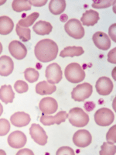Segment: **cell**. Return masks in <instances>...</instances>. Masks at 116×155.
Listing matches in <instances>:
<instances>
[{"label":"cell","instance_id":"obj_33","mask_svg":"<svg viewBox=\"0 0 116 155\" xmlns=\"http://www.w3.org/2000/svg\"><path fill=\"white\" fill-rule=\"evenodd\" d=\"M115 130L116 126H113L112 127L109 129V130L108 131L107 134H106V140L109 143H114L116 142V137H115Z\"/></svg>","mask_w":116,"mask_h":155},{"label":"cell","instance_id":"obj_22","mask_svg":"<svg viewBox=\"0 0 116 155\" xmlns=\"http://www.w3.org/2000/svg\"><path fill=\"white\" fill-rule=\"evenodd\" d=\"M34 31L36 34L38 35H48L51 33L52 30H53V27L52 25L49 23V22L46 21H40L37 22L35 25L34 26Z\"/></svg>","mask_w":116,"mask_h":155},{"label":"cell","instance_id":"obj_6","mask_svg":"<svg viewBox=\"0 0 116 155\" xmlns=\"http://www.w3.org/2000/svg\"><path fill=\"white\" fill-rule=\"evenodd\" d=\"M114 114L108 108L99 109L95 113V121L100 127H108L114 122Z\"/></svg>","mask_w":116,"mask_h":155},{"label":"cell","instance_id":"obj_10","mask_svg":"<svg viewBox=\"0 0 116 155\" xmlns=\"http://www.w3.org/2000/svg\"><path fill=\"white\" fill-rule=\"evenodd\" d=\"M68 118V113L65 111H60L55 116L44 115L40 117V123L44 126H51L53 124L60 125L61 123L65 122Z\"/></svg>","mask_w":116,"mask_h":155},{"label":"cell","instance_id":"obj_17","mask_svg":"<svg viewBox=\"0 0 116 155\" xmlns=\"http://www.w3.org/2000/svg\"><path fill=\"white\" fill-rule=\"evenodd\" d=\"M14 68V63L9 56L0 57V75L6 77L11 74Z\"/></svg>","mask_w":116,"mask_h":155},{"label":"cell","instance_id":"obj_1","mask_svg":"<svg viewBox=\"0 0 116 155\" xmlns=\"http://www.w3.org/2000/svg\"><path fill=\"white\" fill-rule=\"evenodd\" d=\"M34 53L36 58L40 61L47 63L56 59L58 53V46L50 39H44L37 44Z\"/></svg>","mask_w":116,"mask_h":155},{"label":"cell","instance_id":"obj_25","mask_svg":"<svg viewBox=\"0 0 116 155\" xmlns=\"http://www.w3.org/2000/svg\"><path fill=\"white\" fill-rule=\"evenodd\" d=\"M12 9L16 12L29 11L31 9V5L27 0H14L12 3Z\"/></svg>","mask_w":116,"mask_h":155},{"label":"cell","instance_id":"obj_29","mask_svg":"<svg viewBox=\"0 0 116 155\" xmlns=\"http://www.w3.org/2000/svg\"><path fill=\"white\" fill-rule=\"evenodd\" d=\"M116 147L114 143L105 142L101 147L100 155H114L115 154Z\"/></svg>","mask_w":116,"mask_h":155},{"label":"cell","instance_id":"obj_14","mask_svg":"<svg viewBox=\"0 0 116 155\" xmlns=\"http://www.w3.org/2000/svg\"><path fill=\"white\" fill-rule=\"evenodd\" d=\"M9 51L12 57L17 60H23L27 54V48L18 41H12L9 45Z\"/></svg>","mask_w":116,"mask_h":155},{"label":"cell","instance_id":"obj_8","mask_svg":"<svg viewBox=\"0 0 116 155\" xmlns=\"http://www.w3.org/2000/svg\"><path fill=\"white\" fill-rule=\"evenodd\" d=\"M30 134L32 139L34 140L37 144L44 146L47 143V135L44 129L38 124H32L30 128Z\"/></svg>","mask_w":116,"mask_h":155},{"label":"cell","instance_id":"obj_18","mask_svg":"<svg viewBox=\"0 0 116 155\" xmlns=\"http://www.w3.org/2000/svg\"><path fill=\"white\" fill-rule=\"evenodd\" d=\"M100 16L99 13L97 11L95 10H88L83 14L82 17L81 19V24L86 27H92L96 24L98 22Z\"/></svg>","mask_w":116,"mask_h":155},{"label":"cell","instance_id":"obj_7","mask_svg":"<svg viewBox=\"0 0 116 155\" xmlns=\"http://www.w3.org/2000/svg\"><path fill=\"white\" fill-rule=\"evenodd\" d=\"M47 82L52 85L58 84L62 80L63 73L61 68L56 63L50 64L47 67L46 73H45Z\"/></svg>","mask_w":116,"mask_h":155},{"label":"cell","instance_id":"obj_16","mask_svg":"<svg viewBox=\"0 0 116 155\" xmlns=\"http://www.w3.org/2000/svg\"><path fill=\"white\" fill-rule=\"evenodd\" d=\"M10 121L16 127H23L30 124L31 118L30 115L24 112H17L11 116Z\"/></svg>","mask_w":116,"mask_h":155},{"label":"cell","instance_id":"obj_30","mask_svg":"<svg viewBox=\"0 0 116 155\" xmlns=\"http://www.w3.org/2000/svg\"><path fill=\"white\" fill-rule=\"evenodd\" d=\"M115 1H110V0H95L92 3V7L95 9H105L110 7Z\"/></svg>","mask_w":116,"mask_h":155},{"label":"cell","instance_id":"obj_38","mask_svg":"<svg viewBox=\"0 0 116 155\" xmlns=\"http://www.w3.org/2000/svg\"><path fill=\"white\" fill-rule=\"evenodd\" d=\"M95 107V104L92 102H88L85 104V109H86L88 112L92 111Z\"/></svg>","mask_w":116,"mask_h":155},{"label":"cell","instance_id":"obj_21","mask_svg":"<svg viewBox=\"0 0 116 155\" xmlns=\"http://www.w3.org/2000/svg\"><path fill=\"white\" fill-rule=\"evenodd\" d=\"M14 28L13 21L6 16H0V34L8 35Z\"/></svg>","mask_w":116,"mask_h":155},{"label":"cell","instance_id":"obj_34","mask_svg":"<svg viewBox=\"0 0 116 155\" xmlns=\"http://www.w3.org/2000/svg\"><path fill=\"white\" fill-rule=\"evenodd\" d=\"M56 155H74V151L72 148L69 147H63L59 148L56 153Z\"/></svg>","mask_w":116,"mask_h":155},{"label":"cell","instance_id":"obj_40","mask_svg":"<svg viewBox=\"0 0 116 155\" xmlns=\"http://www.w3.org/2000/svg\"><path fill=\"white\" fill-rule=\"evenodd\" d=\"M67 15L63 14V15H62L61 16H60V20H61L62 22H66V21H67Z\"/></svg>","mask_w":116,"mask_h":155},{"label":"cell","instance_id":"obj_5","mask_svg":"<svg viewBox=\"0 0 116 155\" xmlns=\"http://www.w3.org/2000/svg\"><path fill=\"white\" fill-rule=\"evenodd\" d=\"M93 87L88 82L78 85L73 89L71 97L75 102H84L92 95Z\"/></svg>","mask_w":116,"mask_h":155},{"label":"cell","instance_id":"obj_4","mask_svg":"<svg viewBox=\"0 0 116 155\" xmlns=\"http://www.w3.org/2000/svg\"><path fill=\"white\" fill-rule=\"evenodd\" d=\"M64 29L70 37L76 40H80L85 36V29L81 22L77 19H71L64 25Z\"/></svg>","mask_w":116,"mask_h":155},{"label":"cell","instance_id":"obj_32","mask_svg":"<svg viewBox=\"0 0 116 155\" xmlns=\"http://www.w3.org/2000/svg\"><path fill=\"white\" fill-rule=\"evenodd\" d=\"M10 130L9 122L5 119H0V136H5Z\"/></svg>","mask_w":116,"mask_h":155},{"label":"cell","instance_id":"obj_13","mask_svg":"<svg viewBox=\"0 0 116 155\" xmlns=\"http://www.w3.org/2000/svg\"><path fill=\"white\" fill-rule=\"evenodd\" d=\"M27 138L23 132L19 130L14 131L8 137V143L12 148H22L27 143Z\"/></svg>","mask_w":116,"mask_h":155},{"label":"cell","instance_id":"obj_37","mask_svg":"<svg viewBox=\"0 0 116 155\" xmlns=\"http://www.w3.org/2000/svg\"><path fill=\"white\" fill-rule=\"evenodd\" d=\"M29 2H30V5L40 7V6H43V5H45L47 2V0H44V1H33V0H30V1H29Z\"/></svg>","mask_w":116,"mask_h":155},{"label":"cell","instance_id":"obj_15","mask_svg":"<svg viewBox=\"0 0 116 155\" xmlns=\"http://www.w3.org/2000/svg\"><path fill=\"white\" fill-rule=\"evenodd\" d=\"M95 46L102 51H107L111 47V41L108 36L103 32H96L92 37Z\"/></svg>","mask_w":116,"mask_h":155},{"label":"cell","instance_id":"obj_9","mask_svg":"<svg viewBox=\"0 0 116 155\" xmlns=\"http://www.w3.org/2000/svg\"><path fill=\"white\" fill-rule=\"evenodd\" d=\"M92 137L86 130H77L73 136V142L77 147H87L92 143Z\"/></svg>","mask_w":116,"mask_h":155},{"label":"cell","instance_id":"obj_2","mask_svg":"<svg viewBox=\"0 0 116 155\" xmlns=\"http://www.w3.org/2000/svg\"><path fill=\"white\" fill-rule=\"evenodd\" d=\"M64 74L67 81L73 84L81 82L85 78V71L77 63H71L68 64L66 67Z\"/></svg>","mask_w":116,"mask_h":155},{"label":"cell","instance_id":"obj_28","mask_svg":"<svg viewBox=\"0 0 116 155\" xmlns=\"http://www.w3.org/2000/svg\"><path fill=\"white\" fill-rule=\"evenodd\" d=\"M39 72L37 70L31 68H28L25 70L24 77L27 81L30 83H34L38 80L39 78Z\"/></svg>","mask_w":116,"mask_h":155},{"label":"cell","instance_id":"obj_35","mask_svg":"<svg viewBox=\"0 0 116 155\" xmlns=\"http://www.w3.org/2000/svg\"><path fill=\"white\" fill-rule=\"evenodd\" d=\"M115 51V48H114V49L111 50V51L108 53V62H110V63L111 64L116 63Z\"/></svg>","mask_w":116,"mask_h":155},{"label":"cell","instance_id":"obj_26","mask_svg":"<svg viewBox=\"0 0 116 155\" xmlns=\"http://www.w3.org/2000/svg\"><path fill=\"white\" fill-rule=\"evenodd\" d=\"M39 16H40L39 12H33L32 14H30V16H28L27 17L20 19V20L18 22L17 24L19 25V27L27 28V27H30V26H32V25L34 24V23L37 20V18L39 17Z\"/></svg>","mask_w":116,"mask_h":155},{"label":"cell","instance_id":"obj_11","mask_svg":"<svg viewBox=\"0 0 116 155\" xmlns=\"http://www.w3.org/2000/svg\"><path fill=\"white\" fill-rule=\"evenodd\" d=\"M39 108L44 115L53 114L58 109L57 102L53 98L46 97L41 99L39 104Z\"/></svg>","mask_w":116,"mask_h":155},{"label":"cell","instance_id":"obj_42","mask_svg":"<svg viewBox=\"0 0 116 155\" xmlns=\"http://www.w3.org/2000/svg\"><path fill=\"white\" fill-rule=\"evenodd\" d=\"M2 44L0 43V54L2 53Z\"/></svg>","mask_w":116,"mask_h":155},{"label":"cell","instance_id":"obj_31","mask_svg":"<svg viewBox=\"0 0 116 155\" xmlns=\"http://www.w3.org/2000/svg\"><path fill=\"white\" fill-rule=\"evenodd\" d=\"M14 88L18 93L21 94L27 92L29 89V86L28 84L25 82L24 81L19 80V81H16L14 84Z\"/></svg>","mask_w":116,"mask_h":155},{"label":"cell","instance_id":"obj_39","mask_svg":"<svg viewBox=\"0 0 116 155\" xmlns=\"http://www.w3.org/2000/svg\"><path fill=\"white\" fill-rule=\"evenodd\" d=\"M26 154V153H28V154H32L34 155V152L32 151V150H29V149H24V150H19L16 154L17 155H20V154Z\"/></svg>","mask_w":116,"mask_h":155},{"label":"cell","instance_id":"obj_27","mask_svg":"<svg viewBox=\"0 0 116 155\" xmlns=\"http://www.w3.org/2000/svg\"><path fill=\"white\" fill-rule=\"evenodd\" d=\"M16 31L17 35L20 38V40L24 42L29 41L31 38V31L30 29L29 28H23V27H19V25H16Z\"/></svg>","mask_w":116,"mask_h":155},{"label":"cell","instance_id":"obj_23","mask_svg":"<svg viewBox=\"0 0 116 155\" xmlns=\"http://www.w3.org/2000/svg\"><path fill=\"white\" fill-rule=\"evenodd\" d=\"M66 2L64 0H51L49 3L50 12L53 15H60L65 10Z\"/></svg>","mask_w":116,"mask_h":155},{"label":"cell","instance_id":"obj_19","mask_svg":"<svg viewBox=\"0 0 116 155\" xmlns=\"http://www.w3.org/2000/svg\"><path fill=\"white\" fill-rule=\"evenodd\" d=\"M56 87L54 85L50 84L47 81H43L36 85V92L40 95H51L56 92Z\"/></svg>","mask_w":116,"mask_h":155},{"label":"cell","instance_id":"obj_24","mask_svg":"<svg viewBox=\"0 0 116 155\" xmlns=\"http://www.w3.org/2000/svg\"><path fill=\"white\" fill-rule=\"evenodd\" d=\"M84 53L85 51L81 47H66L63 51H61L60 56L63 58L67 57L74 58V57L81 56Z\"/></svg>","mask_w":116,"mask_h":155},{"label":"cell","instance_id":"obj_3","mask_svg":"<svg viewBox=\"0 0 116 155\" xmlns=\"http://www.w3.org/2000/svg\"><path fill=\"white\" fill-rule=\"evenodd\" d=\"M68 119L70 124L74 127H85L89 123V116L79 107L70 109Z\"/></svg>","mask_w":116,"mask_h":155},{"label":"cell","instance_id":"obj_36","mask_svg":"<svg viewBox=\"0 0 116 155\" xmlns=\"http://www.w3.org/2000/svg\"><path fill=\"white\" fill-rule=\"evenodd\" d=\"M116 24L115 23H114V24H112L110 27V28H109V30H108V33H109V36L111 37V40H112L114 42H116V39H115V30H116Z\"/></svg>","mask_w":116,"mask_h":155},{"label":"cell","instance_id":"obj_20","mask_svg":"<svg viewBox=\"0 0 116 155\" xmlns=\"http://www.w3.org/2000/svg\"><path fill=\"white\" fill-rule=\"evenodd\" d=\"M15 98V93L11 85H2L0 88V100L4 103H12Z\"/></svg>","mask_w":116,"mask_h":155},{"label":"cell","instance_id":"obj_41","mask_svg":"<svg viewBox=\"0 0 116 155\" xmlns=\"http://www.w3.org/2000/svg\"><path fill=\"white\" fill-rule=\"evenodd\" d=\"M2 113H3V107H2V104L0 103V116L2 114Z\"/></svg>","mask_w":116,"mask_h":155},{"label":"cell","instance_id":"obj_12","mask_svg":"<svg viewBox=\"0 0 116 155\" xmlns=\"http://www.w3.org/2000/svg\"><path fill=\"white\" fill-rule=\"evenodd\" d=\"M97 92L102 96H106L111 94L113 90V83L108 77L99 78L95 85Z\"/></svg>","mask_w":116,"mask_h":155}]
</instances>
